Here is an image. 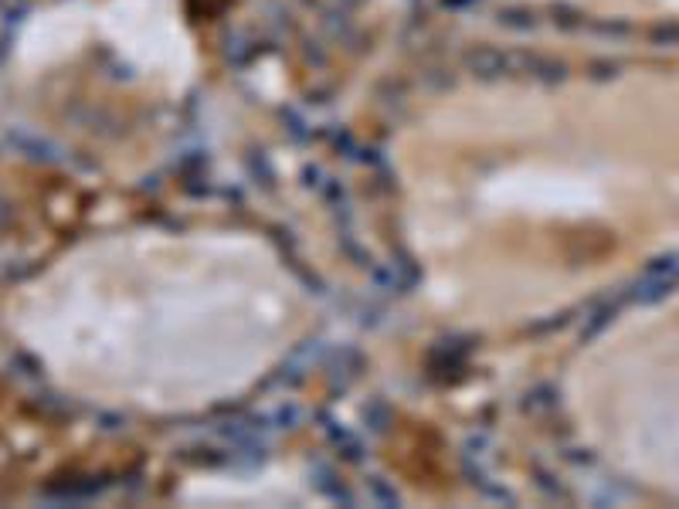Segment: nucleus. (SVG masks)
<instances>
[{
    "instance_id": "1",
    "label": "nucleus",
    "mask_w": 679,
    "mask_h": 509,
    "mask_svg": "<svg viewBox=\"0 0 679 509\" xmlns=\"http://www.w3.org/2000/svg\"><path fill=\"white\" fill-rule=\"evenodd\" d=\"M611 78H486L404 119L391 173L428 302L466 326L564 309L608 248L618 184Z\"/></svg>"
},
{
    "instance_id": "2",
    "label": "nucleus",
    "mask_w": 679,
    "mask_h": 509,
    "mask_svg": "<svg viewBox=\"0 0 679 509\" xmlns=\"http://www.w3.org/2000/svg\"><path fill=\"white\" fill-rule=\"evenodd\" d=\"M310 326L296 269L235 227L119 235L92 252L71 292V350L92 391L156 418L238 401Z\"/></svg>"
},
{
    "instance_id": "3",
    "label": "nucleus",
    "mask_w": 679,
    "mask_h": 509,
    "mask_svg": "<svg viewBox=\"0 0 679 509\" xmlns=\"http://www.w3.org/2000/svg\"><path fill=\"white\" fill-rule=\"evenodd\" d=\"M187 503H312L316 493L302 479H292L289 472H279L269 479V472L258 475H200L180 489Z\"/></svg>"
},
{
    "instance_id": "4",
    "label": "nucleus",
    "mask_w": 679,
    "mask_h": 509,
    "mask_svg": "<svg viewBox=\"0 0 679 509\" xmlns=\"http://www.w3.org/2000/svg\"><path fill=\"white\" fill-rule=\"evenodd\" d=\"M534 7H557V11H578V14H679V0H516Z\"/></svg>"
}]
</instances>
